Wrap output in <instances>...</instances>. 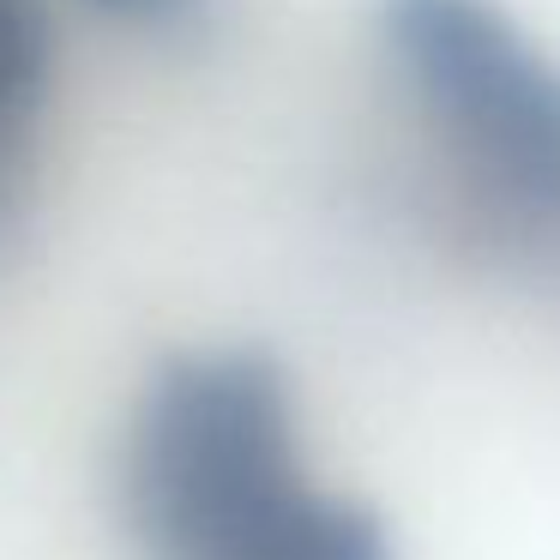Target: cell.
<instances>
[{"instance_id": "obj_1", "label": "cell", "mask_w": 560, "mask_h": 560, "mask_svg": "<svg viewBox=\"0 0 560 560\" xmlns=\"http://www.w3.org/2000/svg\"><path fill=\"white\" fill-rule=\"evenodd\" d=\"M127 512L151 560H392L374 512L307 488L290 386L259 350L163 362L133 416Z\"/></svg>"}, {"instance_id": "obj_2", "label": "cell", "mask_w": 560, "mask_h": 560, "mask_svg": "<svg viewBox=\"0 0 560 560\" xmlns=\"http://www.w3.org/2000/svg\"><path fill=\"white\" fill-rule=\"evenodd\" d=\"M386 37L476 211L560 259V67L488 0H386Z\"/></svg>"}, {"instance_id": "obj_3", "label": "cell", "mask_w": 560, "mask_h": 560, "mask_svg": "<svg viewBox=\"0 0 560 560\" xmlns=\"http://www.w3.org/2000/svg\"><path fill=\"white\" fill-rule=\"evenodd\" d=\"M49 85V19L43 0H0V199L13 182L25 127Z\"/></svg>"}, {"instance_id": "obj_4", "label": "cell", "mask_w": 560, "mask_h": 560, "mask_svg": "<svg viewBox=\"0 0 560 560\" xmlns=\"http://www.w3.org/2000/svg\"><path fill=\"white\" fill-rule=\"evenodd\" d=\"M97 13H115V19H139V25H170V19L194 13L199 0H85Z\"/></svg>"}]
</instances>
